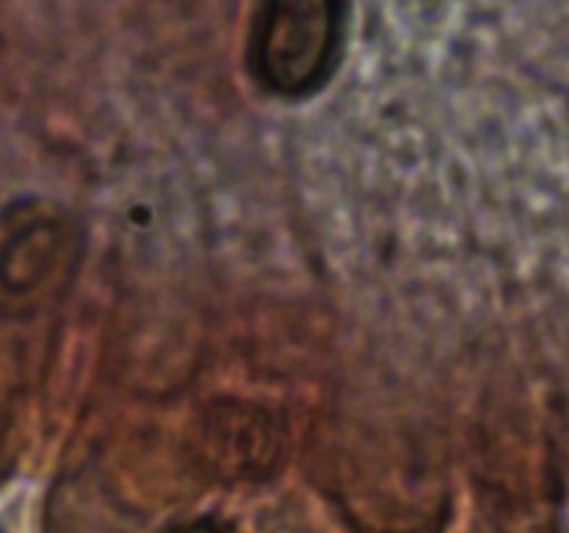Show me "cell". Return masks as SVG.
Listing matches in <instances>:
<instances>
[{
  "instance_id": "cell-1",
  "label": "cell",
  "mask_w": 569,
  "mask_h": 533,
  "mask_svg": "<svg viewBox=\"0 0 569 533\" xmlns=\"http://www.w3.org/2000/svg\"><path fill=\"white\" fill-rule=\"evenodd\" d=\"M350 33V0H256L244 64L264 94L306 100L337 76Z\"/></svg>"
},
{
  "instance_id": "cell-2",
  "label": "cell",
  "mask_w": 569,
  "mask_h": 533,
  "mask_svg": "<svg viewBox=\"0 0 569 533\" xmlns=\"http://www.w3.org/2000/svg\"><path fill=\"white\" fill-rule=\"evenodd\" d=\"M183 533H226V531H222V527L217 525V522L206 520V522H198V525H192V527H189V531H183Z\"/></svg>"
}]
</instances>
